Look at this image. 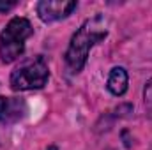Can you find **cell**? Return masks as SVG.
I'll list each match as a JSON object with an SVG mask.
<instances>
[{"label":"cell","mask_w":152,"mask_h":150,"mask_svg":"<svg viewBox=\"0 0 152 150\" xmlns=\"http://www.w3.org/2000/svg\"><path fill=\"white\" fill-rule=\"evenodd\" d=\"M106 36H108V28H106V21L101 14L87 20L78 28V32L71 37L69 48L66 51L67 69L71 73H80L87 62V57H88V51L92 50V46H96Z\"/></svg>","instance_id":"6da1fadb"},{"label":"cell","mask_w":152,"mask_h":150,"mask_svg":"<svg viewBox=\"0 0 152 150\" xmlns=\"http://www.w3.org/2000/svg\"><path fill=\"white\" fill-rule=\"evenodd\" d=\"M34 34L27 18H12L0 34V58L4 64L14 62L25 51V41Z\"/></svg>","instance_id":"7a4b0ae2"},{"label":"cell","mask_w":152,"mask_h":150,"mask_svg":"<svg viewBox=\"0 0 152 150\" xmlns=\"http://www.w3.org/2000/svg\"><path fill=\"white\" fill-rule=\"evenodd\" d=\"M50 69L42 57H32L20 64L11 73V88L12 90H39L48 83Z\"/></svg>","instance_id":"3957f363"},{"label":"cell","mask_w":152,"mask_h":150,"mask_svg":"<svg viewBox=\"0 0 152 150\" xmlns=\"http://www.w3.org/2000/svg\"><path fill=\"white\" fill-rule=\"evenodd\" d=\"M76 2H66V0H42L37 4L39 18L46 23L58 21L62 18H67L76 9Z\"/></svg>","instance_id":"277c9868"},{"label":"cell","mask_w":152,"mask_h":150,"mask_svg":"<svg viewBox=\"0 0 152 150\" xmlns=\"http://www.w3.org/2000/svg\"><path fill=\"white\" fill-rule=\"evenodd\" d=\"M28 106L21 97H0V122L5 125H12L25 118Z\"/></svg>","instance_id":"5b68a950"},{"label":"cell","mask_w":152,"mask_h":150,"mask_svg":"<svg viewBox=\"0 0 152 150\" xmlns=\"http://www.w3.org/2000/svg\"><path fill=\"white\" fill-rule=\"evenodd\" d=\"M127 83H129V78H127V71L124 67H113L110 71V76H108V90L113 94V95H124L126 90H127Z\"/></svg>","instance_id":"8992f818"},{"label":"cell","mask_w":152,"mask_h":150,"mask_svg":"<svg viewBox=\"0 0 152 150\" xmlns=\"http://www.w3.org/2000/svg\"><path fill=\"white\" fill-rule=\"evenodd\" d=\"M14 5H16V2H0V11H2V12L11 11Z\"/></svg>","instance_id":"52a82bcc"},{"label":"cell","mask_w":152,"mask_h":150,"mask_svg":"<svg viewBox=\"0 0 152 150\" xmlns=\"http://www.w3.org/2000/svg\"><path fill=\"white\" fill-rule=\"evenodd\" d=\"M46 150H58L57 147H50V149H46Z\"/></svg>","instance_id":"ba28073f"}]
</instances>
